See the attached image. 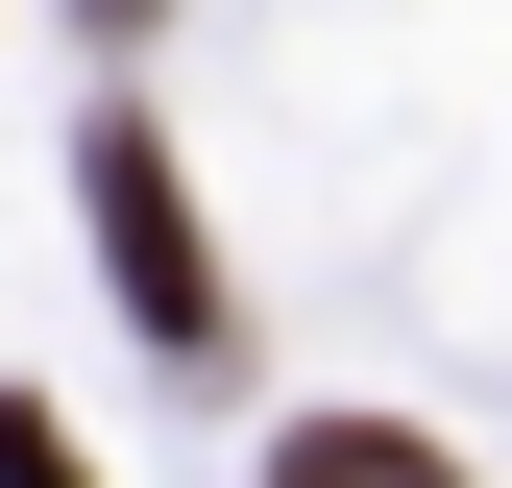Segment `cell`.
I'll return each mask as SVG.
<instances>
[{"mask_svg": "<svg viewBox=\"0 0 512 488\" xmlns=\"http://www.w3.org/2000/svg\"><path fill=\"white\" fill-rule=\"evenodd\" d=\"M74 196H98V269H122V318H147L171 366H220V244H196V171H171V122H98L74 147Z\"/></svg>", "mask_w": 512, "mask_h": 488, "instance_id": "cell-1", "label": "cell"}, {"mask_svg": "<svg viewBox=\"0 0 512 488\" xmlns=\"http://www.w3.org/2000/svg\"><path fill=\"white\" fill-rule=\"evenodd\" d=\"M0 488H98V464H74V415H25V391H0Z\"/></svg>", "mask_w": 512, "mask_h": 488, "instance_id": "cell-3", "label": "cell"}, {"mask_svg": "<svg viewBox=\"0 0 512 488\" xmlns=\"http://www.w3.org/2000/svg\"><path fill=\"white\" fill-rule=\"evenodd\" d=\"M98 25H147V0H98Z\"/></svg>", "mask_w": 512, "mask_h": 488, "instance_id": "cell-4", "label": "cell"}, {"mask_svg": "<svg viewBox=\"0 0 512 488\" xmlns=\"http://www.w3.org/2000/svg\"><path fill=\"white\" fill-rule=\"evenodd\" d=\"M269 488H464V464H439V440H391V415H293V440H269Z\"/></svg>", "mask_w": 512, "mask_h": 488, "instance_id": "cell-2", "label": "cell"}]
</instances>
